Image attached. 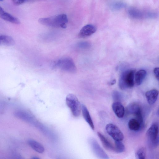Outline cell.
<instances>
[{
	"label": "cell",
	"mask_w": 159,
	"mask_h": 159,
	"mask_svg": "<svg viewBox=\"0 0 159 159\" xmlns=\"http://www.w3.org/2000/svg\"><path fill=\"white\" fill-rule=\"evenodd\" d=\"M81 110L84 120L88 124L91 129L94 130V124L89 112L86 107L83 104H82L81 105Z\"/></svg>",
	"instance_id": "13"
},
{
	"label": "cell",
	"mask_w": 159,
	"mask_h": 159,
	"mask_svg": "<svg viewBox=\"0 0 159 159\" xmlns=\"http://www.w3.org/2000/svg\"><path fill=\"white\" fill-rule=\"evenodd\" d=\"M97 134L103 146L106 149L109 151H115V147H114L103 135L99 132H98Z\"/></svg>",
	"instance_id": "16"
},
{
	"label": "cell",
	"mask_w": 159,
	"mask_h": 159,
	"mask_svg": "<svg viewBox=\"0 0 159 159\" xmlns=\"http://www.w3.org/2000/svg\"><path fill=\"white\" fill-rule=\"evenodd\" d=\"M15 44L14 39L10 36L0 34V46H10Z\"/></svg>",
	"instance_id": "14"
},
{
	"label": "cell",
	"mask_w": 159,
	"mask_h": 159,
	"mask_svg": "<svg viewBox=\"0 0 159 159\" xmlns=\"http://www.w3.org/2000/svg\"><path fill=\"white\" fill-rule=\"evenodd\" d=\"M146 155L145 149L143 147L139 148L135 153V157L137 159H145Z\"/></svg>",
	"instance_id": "23"
},
{
	"label": "cell",
	"mask_w": 159,
	"mask_h": 159,
	"mask_svg": "<svg viewBox=\"0 0 159 159\" xmlns=\"http://www.w3.org/2000/svg\"><path fill=\"white\" fill-rule=\"evenodd\" d=\"M129 128L131 130L137 131L140 128L141 125L139 121L135 119L130 120L128 122Z\"/></svg>",
	"instance_id": "20"
},
{
	"label": "cell",
	"mask_w": 159,
	"mask_h": 159,
	"mask_svg": "<svg viewBox=\"0 0 159 159\" xmlns=\"http://www.w3.org/2000/svg\"><path fill=\"white\" fill-rule=\"evenodd\" d=\"M146 72L144 70H140L135 74V82L137 85H140L143 82L146 75Z\"/></svg>",
	"instance_id": "17"
},
{
	"label": "cell",
	"mask_w": 159,
	"mask_h": 159,
	"mask_svg": "<svg viewBox=\"0 0 159 159\" xmlns=\"http://www.w3.org/2000/svg\"><path fill=\"white\" fill-rule=\"evenodd\" d=\"M126 4L123 2L120 1H116L112 2L110 5V8L114 10H119L124 8Z\"/></svg>",
	"instance_id": "21"
},
{
	"label": "cell",
	"mask_w": 159,
	"mask_h": 159,
	"mask_svg": "<svg viewBox=\"0 0 159 159\" xmlns=\"http://www.w3.org/2000/svg\"><path fill=\"white\" fill-rule=\"evenodd\" d=\"M32 159H39V158L36 156H33L32 157Z\"/></svg>",
	"instance_id": "29"
},
{
	"label": "cell",
	"mask_w": 159,
	"mask_h": 159,
	"mask_svg": "<svg viewBox=\"0 0 159 159\" xmlns=\"http://www.w3.org/2000/svg\"><path fill=\"white\" fill-rule=\"evenodd\" d=\"M55 66L70 73H75L77 70L73 60L69 57H64L59 59L55 63Z\"/></svg>",
	"instance_id": "3"
},
{
	"label": "cell",
	"mask_w": 159,
	"mask_h": 159,
	"mask_svg": "<svg viewBox=\"0 0 159 159\" xmlns=\"http://www.w3.org/2000/svg\"><path fill=\"white\" fill-rule=\"evenodd\" d=\"M127 110L129 113L134 115L142 111L140 106L135 102H133L130 104L127 107Z\"/></svg>",
	"instance_id": "19"
},
{
	"label": "cell",
	"mask_w": 159,
	"mask_h": 159,
	"mask_svg": "<svg viewBox=\"0 0 159 159\" xmlns=\"http://www.w3.org/2000/svg\"><path fill=\"white\" fill-rule=\"evenodd\" d=\"M112 96L114 100L116 101H120L121 98V95L117 91H114L112 93Z\"/></svg>",
	"instance_id": "24"
},
{
	"label": "cell",
	"mask_w": 159,
	"mask_h": 159,
	"mask_svg": "<svg viewBox=\"0 0 159 159\" xmlns=\"http://www.w3.org/2000/svg\"><path fill=\"white\" fill-rule=\"evenodd\" d=\"M29 146L35 151L39 153H42L44 151L43 146L37 141L32 139H29L27 141Z\"/></svg>",
	"instance_id": "15"
},
{
	"label": "cell",
	"mask_w": 159,
	"mask_h": 159,
	"mask_svg": "<svg viewBox=\"0 0 159 159\" xmlns=\"http://www.w3.org/2000/svg\"><path fill=\"white\" fill-rule=\"evenodd\" d=\"M3 0H0V1H3Z\"/></svg>",
	"instance_id": "30"
},
{
	"label": "cell",
	"mask_w": 159,
	"mask_h": 159,
	"mask_svg": "<svg viewBox=\"0 0 159 159\" xmlns=\"http://www.w3.org/2000/svg\"><path fill=\"white\" fill-rule=\"evenodd\" d=\"M96 30V28L94 25L92 24L87 25L81 29L79 33L78 37L82 38L88 37L94 33Z\"/></svg>",
	"instance_id": "9"
},
{
	"label": "cell",
	"mask_w": 159,
	"mask_h": 159,
	"mask_svg": "<svg viewBox=\"0 0 159 159\" xmlns=\"http://www.w3.org/2000/svg\"><path fill=\"white\" fill-rule=\"evenodd\" d=\"M112 110L116 116L119 118H122L125 114V109L123 105L119 102H116L112 105Z\"/></svg>",
	"instance_id": "11"
},
{
	"label": "cell",
	"mask_w": 159,
	"mask_h": 159,
	"mask_svg": "<svg viewBox=\"0 0 159 159\" xmlns=\"http://www.w3.org/2000/svg\"><path fill=\"white\" fill-rule=\"evenodd\" d=\"M13 3L15 5H20L26 2L25 0H12Z\"/></svg>",
	"instance_id": "26"
},
{
	"label": "cell",
	"mask_w": 159,
	"mask_h": 159,
	"mask_svg": "<svg viewBox=\"0 0 159 159\" xmlns=\"http://www.w3.org/2000/svg\"><path fill=\"white\" fill-rule=\"evenodd\" d=\"M14 116L24 121L33 125H36V121L32 115L27 111L18 110L14 113Z\"/></svg>",
	"instance_id": "7"
},
{
	"label": "cell",
	"mask_w": 159,
	"mask_h": 159,
	"mask_svg": "<svg viewBox=\"0 0 159 159\" xmlns=\"http://www.w3.org/2000/svg\"><path fill=\"white\" fill-rule=\"evenodd\" d=\"M66 101L73 115L75 117L79 116L81 112V105L77 97L74 94H69L66 96Z\"/></svg>",
	"instance_id": "4"
},
{
	"label": "cell",
	"mask_w": 159,
	"mask_h": 159,
	"mask_svg": "<svg viewBox=\"0 0 159 159\" xmlns=\"http://www.w3.org/2000/svg\"><path fill=\"white\" fill-rule=\"evenodd\" d=\"M135 71L134 70L129 69L122 73L119 78L118 83L120 89L125 90L134 87Z\"/></svg>",
	"instance_id": "2"
},
{
	"label": "cell",
	"mask_w": 159,
	"mask_h": 159,
	"mask_svg": "<svg viewBox=\"0 0 159 159\" xmlns=\"http://www.w3.org/2000/svg\"><path fill=\"white\" fill-rule=\"evenodd\" d=\"M68 20L66 15L61 14L50 17L41 18L39 20L40 24L45 26L66 28Z\"/></svg>",
	"instance_id": "1"
},
{
	"label": "cell",
	"mask_w": 159,
	"mask_h": 159,
	"mask_svg": "<svg viewBox=\"0 0 159 159\" xmlns=\"http://www.w3.org/2000/svg\"><path fill=\"white\" fill-rule=\"evenodd\" d=\"M154 75L158 80H159V68H155L153 70Z\"/></svg>",
	"instance_id": "27"
},
{
	"label": "cell",
	"mask_w": 159,
	"mask_h": 159,
	"mask_svg": "<svg viewBox=\"0 0 159 159\" xmlns=\"http://www.w3.org/2000/svg\"><path fill=\"white\" fill-rule=\"evenodd\" d=\"M0 18L14 24L19 25L20 24V21L19 19L5 11L0 6Z\"/></svg>",
	"instance_id": "10"
},
{
	"label": "cell",
	"mask_w": 159,
	"mask_h": 159,
	"mask_svg": "<svg viewBox=\"0 0 159 159\" xmlns=\"http://www.w3.org/2000/svg\"><path fill=\"white\" fill-rule=\"evenodd\" d=\"M89 46V44L85 42H80L78 44V46L80 48H88Z\"/></svg>",
	"instance_id": "25"
},
{
	"label": "cell",
	"mask_w": 159,
	"mask_h": 159,
	"mask_svg": "<svg viewBox=\"0 0 159 159\" xmlns=\"http://www.w3.org/2000/svg\"><path fill=\"white\" fill-rule=\"evenodd\" d=\"M107 132L115 141H122L124 136L122 131L116 125L112 123L107 124L106 126Z\"/></svg>",
	"instance_id": "5"
},
{
	"label": "cell",
	"mask_w": 159,
	"mask_h": 159,
	"mask_svg": "<svg viewBox=\"0 0 159 159\" xmlns=\"http://www.w3.org/2000/svg\"><path fill=\"white\" fill-rule=\"evenodd\" d=\"M89 142L93 152L97 156L103 158H109L106 153L94 139H90Z\"/></svg>",
	"instance_id": "8"
},
{
	"label": "cell",
	"mask_w": 159,
	"mask_h": 159,
	"mask_svg": "<svg viewBox=\"0 0 159 159\" xmlns=\"http://www.w3.org/2000/svg\"><path fill=\"white\" fill-rule=\"evenodd\" d=\"M115 152L120 153L125 151V145L121 141H115Z\"/></svg>",
	"instance_id": "22"
},
{
	"label": "cell",
	"mask_w": 159,
	"mask_h": 159,
	"mask_svg": "<svg viewBox=\"0 0 159 159\" xmlns=\"http://www.w3.org/2000/svg\"><path fill=\"white\" fill-rule=\"evenodd\" d=\"M116 83V80L115 79L112 80L110 82L108 83L109 85H114Z\"/></svg>",
	"instance_id": "28"
},
{
	"label": "cell",
	"mask_w": 159,
	"mask_h": 159,
	"mask_svg": "<svg viewBox=\"0 0 159 159\" xmlns=\"http://www.w3.org/2000/svg\"><path fill=\"white\" fill-rule=\"evenodd\" d=\"M129 15L132 18L140 19L143 17V13L140 10L134 7L129 8L128 11Z\"/></svg>",
	"instance_id": "18"
},
{
	"label": "cell",
	"mask_w": 159,
	"mask_h": 159,
	"mask_svg": "<svg viewBox=\"0 0 159 159\" xmlns=\"http://www.w3.org/2000/svg\"><path fill=\"white\" fill-rule=\"evenodd\" d=\"M158 127L155 124H152L148 129L146 135L150 141L154 145L158 144Z\"/></svg>",
	"instance_id": "6"
},
{
	"label": "cell",
	"mask_w": 159,
	"mask_h": 159,
	"mask_svg": "<svg viewBox=\"0 0 159 159\" xmlns=\"http://www.w3.org/2000/svg\"><path fill=\"white\" fill-rule=\"evenodd\" d=\"M145 95L148 103L152 104L157 100L158 95V91L156 89H152L147 91Z\"/></svg>",
	"instance_id": "12"
}]
</instances>
